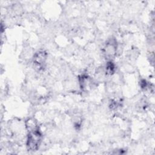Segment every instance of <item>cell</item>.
Here are the masks:
<instances>
[{"instance_id":"obj_1","label":"cell","mask_w":155,"mask_h":155,"mask_svg":"<svg viewBox=\"0 0 155 155\" xmlns=\"http://www.w3.org/2000/svg\"><path fill=\"white\" fill-rule=\"evenodd\" d=\"M41 139L42 134L39 129L29 131L27 141L28 149L31 151L36 150L40 145Z\"/></svg>"},{"instance_id":"obj_2","label":"cell","mask_w":155,"mask_h":155,"mask_svg":"<svg viewBox=\"0 0 155 155\" xmlns=\"http://www.w3.org/2000/svg\"><path fill=\"white\" fill-rule=\"evenodd\" d=\"M46 58H47L46 53L44 51H40L35 54L34 58H33V62L36 65L41 67L45 63Z\"/></svg>"},{"instance_id":"obj_3","label":"cell","mask_w":155,"mask_h":155,"mask_svg":"<svg viewBox=\"0 0 155 155\" xmlns=\"http://www.w3.org/2000/svg\"><path fill=\"white\" fill-rule=\"evenodd\" d=\"M116 51V42H113V41H109L106 44V47L105 48V54L108 56H112L114 55Z\"/></svg>"}]
</instances>
